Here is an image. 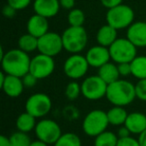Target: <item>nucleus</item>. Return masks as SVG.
I'll return each instance as SVG.
<instances>
[{"mask_svg":"<svg viewBox=\"0 0 146 146\" xmlns=\"http://www.w3.org/2000/svg\"><path fill=\"white\" fill-rule=\"evenodd\" d=\"M2 71L7 75L23 77L29 72L31 58L29 54L19 48L10 49L1 57Z\"/></svg>","mask_w":146,"mask_h":146,"instance_id":"f257e3e1","label":"nucleus"},{"mask_svg":"<svg viewBox=\"0 0 146 146\" xmlns=\"http://www.w3.org/2000/svg\"><path fill=\"white\" fill-rule=\"evenodd\" d=\"M107 100L114 106H127L136 99L135 84L125 79H118L108 84L106 92Z\"/></svg>","mask_w":146,"mask_h":146,"instance_id":"f03ea898","label":"nucleus"},{"mask_svg":"<svg viewBox=\"0 0 146 146\" xmlns=\"http://www.w3.org/2000/svg\"><path fill=\"white\" fill-rule=\"evenodd\" d=\"M61 36L64 50L70 54L80 53L87 46L88 34L83 26H69Z\"/></svg>","mask_w":146,"mask_h":146,"instance_id":"7ed1b4c3","label":"nucleus"},{"mask_svg":"<svg viewBox=\"0 0 146 146\" xmlns=\"http://www.w3.org/2000/svg\"><path fill=\"white\" fill-rule=\"evenodd\" d=\"M109 125L107 112L101 109L91 110L86 114L82 121V130L86 135L96 137L104 132Z\"/></svg>","mask_w":146,"mask_h":146,"instance_id":"20e7f679","label":"nucleus"},{"mask_svg":"<svg viewBox=\"0 0 146 146\" xmlns=\"http://www.w3.org/2000/svg\"><path fill=\"white\" fill-rule=\"evenodd\" d=\"M134 11L130 6L120 4L108 9L106 13V22L117 30L128 28L134 22Z\"/></svg>","mask_w":146,"mask_h":146,"instance_id":"39448f33","label":"nucleus"},{"mask_svg":"<svg viewBox=\"0 0 146 146\" xmlns=\"http://www.w3.org/2000/svg\"><path fill=\"white\" fill-rule=\"evenodd\" d=\"M111 59L115 63H130L137 56V47L126 37L117 38L109 47Z\"/></svg>","mask_w":146,"mask_h":146,"instance_id":"423d86ee","label":"nucleus"},{"mask_svg":"<svg viewBox=\"0 0 146 146\" xmlns=\"http://www.w3.org/2000/svg\"><path fill=\"white\" fill-rule=\"evenodd\" d=\"M34 131L37 139L45 142L48 145H54L62 135L59 124L54 120L48 118H43L37 122Z\"/></svg>","mask_w":146,"mask_h":146,"instance_id":"0eeeda50","label":"nucleus"},{"mask_svg":"<svg viewBox=\"0 0 146 146\" xmlns=\"http://www.w3.org/2000/svg\"><path fill=\"white\" fill-rule=\"evenodd\" d=\"M108 84L98 75L86 77L81 83V93L83 97L90 101L100 100L106 97Z\"/></svg>","mask_w":146,"mask_h":146,"instance_id":"6e6552de","label":"nucleus"},{"mask_svg":"<svg viewBox=\"0 0 146 146\" xmlns=\"http://www.w3.org/2000/svg\"><path fill=\"white\" fill-rule=\"evenodd\" d=\"M52 108L51 98L45 93H34L27 98L25 102V111L35 118H43Z\"/></svg>","mask_w":146,"mask_h":146,"instance_id":"1a4fd4ad","label":"nucleus"},{"mask_svg":"<svg viewBox=\"0 0 146 146\" xmlns=\"http://www.w3.org/2000/svg\"><path fill=\"white\" fill-rule=\"evenodd\" d=\"M89 64L85 56L80 53L71 54L65 60L63 65V71L65 75L72 80H77L84 77L87 74Z\"/></svg>","mask_w":146,"mask_h":146,"instance_id":"9d476101","label":"nucleus"},{"mask_svg":"<svg viewBox=\"0 0 146 146\" xmlns=\"http://www.w3.org/2000/svg\"><path fill=\"white\" fill-rule=\"evenodd\" d=\"M54 69L55 61L53 57L39 53L35 55L33 58H31L29 72L39 80L49 77L54 72Z\"/></svg>","mask_w":146,"mask_h":146,"instance_id":"9b49d317","label":"nucleus"},{"mask_svg":"<svg viewBox=\"0 0 146 146\" xmlns=\"http://www.w3.org/2000/svg\"><path fill=\"white\" fill-rule=\"evenodd\" d=\"M64 49L62 36L58 33L48 31L46 34L38 38L39 53L54 57Z\"/></svg>","mask_w":146,"mask_h":146,"instance_id":"f8f14e48","label":"nucleus"},{"mask_svg":"<svg viewBox=\"0 0 146 146\" xmlns=\"http://www.w3.org/2000/svg\"><path fill=\"white\" fill-rule=\"evenodd\" d=\"M90 67L94 68H100L102 65L109 62L111 59L109 52V48L102 45H95L88 49L85 55Z\"/></svg>","mask_w":146,"mask_h":146,"instance_id":"ddd939ff","label":"nucleus"},{"mask_svg":"<svg viewBox=\"0 0 146 146\" xmlns=\"http://www.w3.org/2000/svg\"><path fill=\"white\" fill-rule=\"evenodd\" d=\"M126 37L137 48L146 47V22L136 21L127 28Z\"/></svg>","mask_w":146,"mask_h":146,"instance_id":"4468645a","label":"nucleus"},{"mask_svg":"<svg viewBox=\"0 0 146 146\" xmlns=\"http://www.w3.org/2000/svg\"><path fill=\"white\" fill-rule=\"evenodd\" d=\"M60 8L59 0H34L33 2L35 14L41 15L47 19L56 16Z\"/></svg>","mask_w":146,"mask_h":146,"instance_id":"2eb2a0df","label":"nucleus"},{"mask_svg":"<svg viewBox=\"0 0 146 146\" xmlns=\"http://www.w3.org/2000/svg\"><path fill=\"white\" fill-rule=\"evenodd\" d=\"M49 31L48 19L38 14H34L27 21V32L33 36L40 38Z\"/></svg>","mask_w":146,"mask_h":146,"instance_id":"dca6fc26","label":"nucleus"},{"mask_svg":"<svg viewBox=\"0 0 146 146\" xmlns=\"http://www.w3.org/2000/svg\"><path fill=\"white\" fill-rule=\"evenodd\" d=\"M1 89L3 90L5 94L9 97L16 98L22 94L23 90H24V84H23L22 78L17 77V76L13 75H7L5 77V80L1 85H0Z\"/></svg>","mask_w":146,"mask_h":146,"instance_id":"f3484780","label":"nucleus"},{"mask_svg":"<svg viewBox=\"0 0 146 146\" xmlns=\"http://www.w3.org/2000/svg\"><path fill=\"white\" fill-rule=\"evenodd\" d=\"M124 125L131 134L139 135L146 129V115L142 112H131L128 114Z\"/></svg>","mask_w":146,"mask_h":146,"instance_id":"a211bd4d","label":"nucleus"},{"mask_svg":"<svg viewBox=\"0 0 146 146\" xmlns=\"http://www.w3.org/2000/svg\"><path fill=\"white\" fill-rule=\"evenodd\" d=\"M117 29L110 26L109 24H105L101 26L97 31L96 34V40L98 44L109 48L117 39Z\"/></svg>","mask_w":146,"mask_h":146,"instance_id":"6ab92c4d","label":"nucleus"},{"mask_svg":"<svg viewBox=\"0 0 146 146\" xmlns=\"http://www.w3.org/2000/svg\"><path fill=\"white\" fill-rule=\"evenodd\" d=\"M97 75L100 76L101 79L104 80L107 84L113 83L116 80L120 79V74L117 65L111 63L110 61L106 64L102 65L100 68H98Z\"/></svg>","mask_w":146,"mask_h":146,"instance_id":"aec40b11","label":"nucleus"},{"mask_svg":"<svg viewBox=\"0 0 146 146\" xmlns=\"http://www.w3.org/2000/svg\"><path fill=\"white\" fill-rule=\"evenodd\" d=\"M36 118L29 114L27 111L21 113L16 119V128L18 131L29 133L36 127Z\"/></svg>","mask_w":146,"mask_h":146,"instance_id":"412c9836","label":"nucleus"},{"mask_svg":"<svg viewBox=\"0 0 146 146\" xmlns=\"http://www.w3.org/2000/svg\"><path fill=\"white\" fill-rule=\"evenodd\" d=\"M128 114L129 113H127L125 108L121 107V106H114V107L110 108L107 111L109 124L113 126L124 125L126 119H127Z\"/></svg>","mask_w":146,"mask_h":146,"instance_id":"4be33fe9","label":"nucleus"},{"mask_svg":"<svg viewBox=\"0 0 146 146\" xmlns=\"http://www.w3.org/2000/svg\"><path fill=\"white\" fill-rule=\"evenodd\" d=\"M131 65V73L132 76L136 79L141 80L146 78V56H136L133 60L130 62Z\"/></svg>","mask_w":146,"mask_h":146,"instance_id":"5701e85b","label":"nucleus"},{"mask_svg":"<svg viewBox=\"0 0 146 146\" xmlns=\"http://www.w3.org/2000/svg\"><path fill=\"white\" fill-rule=\"evenodd\" d=\"M18 48L28 54L35 50H38V38L29 34L28 32L21 35L18 39Z\"/></svg>","mask_w":146,"mask_h":146,"instance_id":"b1692460","label":"nucleus"},{"mask_svg":"<svg viewBox=\"0 0 146 146\" xmlns=\"http://www.w3.org/2000/svg\"><path fill=\"white\" fill-rule=\"evenodd\" d=\"M94 146H117L118 136L111 131L105 130L96 137H94Z\"/></svg>","mask_w":146,"mask_h":146,"instance_id":"393cba45","label":"nucleus"},{"mask_svg":"<svg viewBox=\"0 0 146 146\" xmlns=\"http://www.w3.org/2000/svg\"><path fill=\"white\" fill-rule=\"evenodd\" d=\"M54 146H82L80 137L75 133L66 132L60 136Z\"/></svg>","mask_w":146,"mask_h":146,"instance_id":"a878e982","label":"nucleus"},{"mask_svg":"<svg viewBox=\"0 0 146 146\" xmlns=\"http://www.w3.org/2000/svg\"><path fill=\"white\" fill-rule=\"evenodd\" d=\"M67 20L69 26H83L85 22V14L81 9L73 8L69 11Z\"/></svg>","mask_w":146,"mask_h":146,"instance_id":"bb28decb","label":"nucleus"},{"mask_svg":"<svg viewBox=\"0 0 146 146\" xmlns=\"http://www.w3.org/2000/svg\"><path fill=\"white\" fill-rule=\"evenodd\" d=\"M10 146H30L31 139L28 133L22 131H16L9 136Z\"/></svg>","mask_w":146,"mask_h":146,"instance_id":"cd10ccee","label":"nucleus"},{"mask_svg":"<svg viewBox=\"0 0 146 146\" xmlns=\"http://www.w3.org/2000/svg\"><path fill=\"white\" fill-rule=\"evenodd\" d=\"M65 96L68 100L73 101L76 100L80 96L81 93V84H79L76 81H71L65 87Z\"/></svg>","mask_w":146,"mask_h":146,"instance_id":"c85d7f7f","label":"nucleus"},{"mask_svg":"<svg viewBox=\"0 0 146 146\" xmlns=\"http://www.w3.org/2000/svg\"><path fill=\"white\" fill-rule=\"evenodd\" d=\"M135 91H136V98L140 101L146 102V78L145 79L138 80L135 84Z\"/></svg>","mask_w":146,"mask_h":146,"instance_id":"c756f323","label":"nucleus"},{"mask_svg":"<svg viewBox=\"0 0 146 146\" xmlns=\"http://www.w3.org/2000/svg\"><path fill=\"white\" fill-rule=\"evenodd\" d=\"M7 3L18 11L28 7L31 3V0H7Z\"/></svg>","mask_w":146,"mask_h":146,"instance_id":"7c9ffc66","label":"nucleus"},{"mask_svg":"<svg viewBox=\"0 0 146 146\" xmlns=\"http://www.w3.org/2000/svg\"><path fill=\"white\" fill-rule=\"evenodd\" d=\"M118 71H119L120 77H127L129 75H132L131 73V65L128 62L118 63L117 64Z\"/></svg>","mask_w":146,"mask_h":146,"instance_id":"2f4dec72","label":"nucleus"},{"mask_svg":"<svg viewBox=\"0 0 146 146\" xmlns=\"http://www.w3.org/2000/svg\"><path fill=\"white\" fill-rule=\"evenodd\" d=\"M21 78H22V81H23L24 86L25 87H28V88L34 87V86L36 85L37 81L39 80L38 78L35 77V76L33 75V74H31L30 72H28L27 74H25V75Z\"/></svg>","mask_w":146,"mask_h":146,"instance_id":"473e14b6","label":"nucleus"},{"mask_svg":"<svg viewBox=\"0 0 146 146\" xmlns=\"http://www.w3.org/2000/svg\"><path fill=\"white\" fill-rule=\"evenodd\" d=\"M117 146H140V144L138 142V139L128 136L125 138H119L117 142Z\"/></svg>","mask_w":146,"mask_h":146,"instance_id":"72a5a7b5","label":"nucleus"},{"mask_svg":"<svg viewBox=\"0 0 146 146\" xmlns=\"http://www.w3.org/2000/svg\"><path fill=\"white\" fill-rule=\"evenodd\" d=\"M16 11L17 10L14 7H12L11 5H9L8 3H7V4L4 5V7H3L2 14L4 15V17H6V18H13V17L15 16V14H16Z\"/></svg>","mask_w":146,"mask_h":146,"instance_id":"f704fd0d","label":"nucleus"},{"mask_svg":"<svg viewBox=\"0 0 146 146\" xmlns=\"http://www.w3.org/2000/svg\"><path fill=\"white\" fill-rule=\"evenodd\" d=\"M100 2H101V4L103 5L105 8L110 9V8H113V7L122 4L123 0H100Z\"/></svg>","mask_w":146,"mask_h":146,"instance_id":"c9c22d12","label":"nucleus"},{"mask_svg":"<svg viewBox=\"0 0 146 146\" xmlns=\"http://www.w3.org/2000/svg\"><path fill=\"white\" fill-rule=\"evenodd\" d=\"M59 3H60V6L62 8L71 10L75 5V0H59Z\"/></svg>","mask_w":146,"mask_h":146,"instance_id":"e433bc0d","label":"nucleus"},{"mask_svg":"<svg viewBox=\"0 0 146 146\" xmlns=\"http://www.w3.org/2000/svg\"><path fill=\"white\" fill-rule=\"evenodd\" d=\"M130 131L129 129H128L127 127H126L125 125H122L119 127V129H118L117 131V136L118 138H125V137H128V136H130Z\"/></svg>","mask_w":146,"mask_h":146,"instance_id":"4c0bfd02","label":"nucleus"},{"mask_svg":"<svg viewBox=\"0 0 146 146\" xmlns=\"http://www.w3.org/2000/svg\"><path fill=\"white\" fill-rule=\"evenodd\" d=\"M138 142H139L140 146H146V129L138 135Z\"/></svg>","mask_w":146,"mask_h":146,"instance_id":"58836bf2","label":"nucleus"},{"mask_svg":"<svg viewBox=\"0 0 146 146\" xmlns=\"http://www.w3.org/2000/svg\"><path fill=\"white\" fill-rule=\"evenodd\" d=\"M0 146H10V139L5 135L0 136Z\"/></svg>","mask_w":146,"mask_h":146,"instance_id":"ea45409f","label":"nucleus"},{"mask_svg":"<svg viewBox=\"0 0 146 146\" xmlns=\"http://www.w3.org/2000/svg\"><path fill=\"white\" fill-rule=\"evenodd\" d=\"M30 146H48V144H46L45 142L41 141V140H35V141H32L30 144Z\"/></svg>","mask_w":146,"mask_h":146,"instance_id":"a19ab883","label":"nucleus"}]
</instances>
